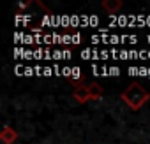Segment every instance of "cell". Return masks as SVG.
Instances as JSON below:
<instances>
[{
  "instance_id": "cell-4",
  "label": "cell",
  "mask_w": 150,
  "mask_h": 144,
  "mask_svg": "<svg viewBox=\"0 0 150 144\" xmlns=\"http://www.w3.org/2000/svg\"><path fill=\"white\" fill-rule=\"evenodd\" d=\"M103 9L108 13V14H115L122 9V2L120 0H104L103 2Z\"/></svg>"
},
{
  "instance_id": "cell-1",
  "label": "cell",
  "mask_w": 150,
  "mask_h": 144,
  "mask_svg": "<svg viewBox=\"0 0 150 144\" xmlns=\"http://www.w3.org/2000/svg\"><path fill=\"white\" fill-rule=\"evenodd\" d=\"M122 100L132 109V111H138L141 109L148 100H150V93L138 83H132L129 85L124 92H122Z\"/></svg>"
},
{
  "instance_id": "cell-2",
  "label": "cell",
  "mask_w": 150,
  "mask_h": 144,
  "mask_svg": "<svg viewBox=\"0 0 150 144\" xmlns=\"http://www.w3.org/2000/svg\"><path fill=\"white\" fill-rule=\"evenodd\" d=\"M104 90L101 85H83V83H76L74 85V92H72V99L76 100L78 104H85L90 100H99L103 97Z\"/></svg>"
},
{
  "instance_id": "cell-3",
  "label": "cell",
  "mask_w": 150,
  "mask_h": 144,
  "mask_svg": "<svg viewBox=\"0 0 150 144\" xmlns=\"http://www.w3.org/2000/svg\"><path fill=\"white\" fill-rule=\"evenodd\" d=\"M0 141L4 144H14L18 141V132L11 127H4L2 132H0Z\"/></svg>"
}]
</instances>
